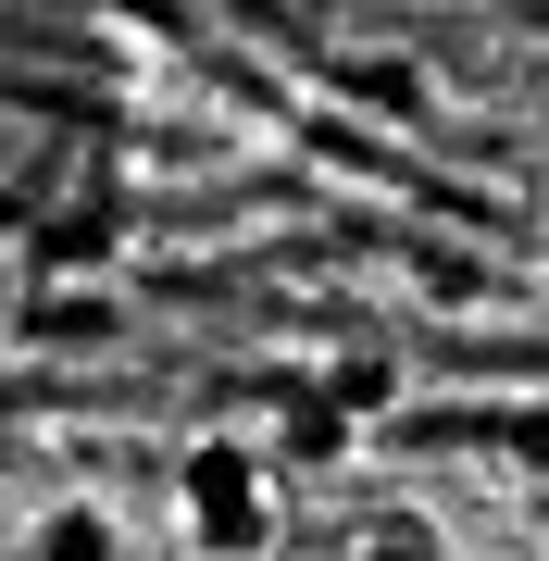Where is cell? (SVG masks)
<instances>
[{"instance_id": "6da1fadb", "label": "cell", "mask_w": 549, "mask_h": 561, "mask_svg": "<svg viewBox=\"0 0 549 561\" xmlns=\"http://www.w3.org/2000/svg\"><path fill=\"white\" fill-rule=\"evenodd\" d=\"M275 524H287V500H275V461L250 437H201L175 461V537H187V561H275Z\"/></svg>"}, {"instance_id": "7a4b0ae2", "label": "cell", "mask_w": 549, "mask_h": 561, "mask_svg": "<svg viewBox=\"0 0 549 561\" xmlns=\"http://www.w3.org/2000/svg\"><path fill=\"white\" fill-rule=\"evenodd\" d=\"M25 561H125V524H113V500H50L38 512V537H25Z\"/></svg>"}, {"instance_id": "3957f363", "label": "cell", "mask_w": 549, "mask_h": 561, "mask_svg": "<svg viewBox=\"0 0 549 561\" xmlns=\"http://www.w3.org/2000/svg\"><path fill=\"white\" fill-rule=\"evenodd\" d=\"M338 88H350L363 113H412V101H425V62H400V50H363V62H338Z\"/></svg>"}, {"instance_id": "277c9868", "label": "cell", "mask_w": 549, "mask_h": 561, "mask_svg": "<svg viewBox=\"0 0 549 561\" xmlns=\"http://www.w3.org/2000/svg\"><path fill=\"white\" fill-rule=\"evenodd\" d=\"M350 561H462V549H449L425 512H387V524H363V537H350Z\"/></svg>"}, {"instance_id": "5b68a950", "label": "cell", "mask_w": 549, "mask_h": 561, "mask_svg": "<svg viewBox=\"0 0 549 561\" xmlns=\"http://www.w3.org/2000/svg\"><path fill=\"white\" fill-rule=\"evenodd\" d=\"M387 400H400V362H375V350H363V362H338V412H350V424L387 412Z\"/></svg>"}, {"instance_id": "8992f818", "label": "cell", "mask_w": 549, "mask_h": 561, "mask_svg": "<svg viewBox=\"0 0 549 561\" xmlns=\"http://www.w3.org/2000/svg\"><path fill=\"white\" fill-rule=\"evenodd\" d=\"M512 461L549 486V400H525V412H512Z\"/></svg>"}, {"instance_id": "52a82bcc", "label": "cell", "mask_w": 549, "mask_h": 561, "mask_svg": "<svg viewBox=\"0 0 549 561\" xmlns=\"http://www.w3.org/2000/svg\"><path fill=\"white\" fill-rule=\"evenodd\" d=\"M537 561H549V549H537Z\"/></svg>"}]
</instances>
